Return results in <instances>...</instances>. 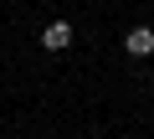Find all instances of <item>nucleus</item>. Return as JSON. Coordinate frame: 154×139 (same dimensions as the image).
Segmentation results:
<instances>
[{
  "label": "nucleus",
  "instance_id": "f03ea898",
  "mask_svg": "<svg viewBox=\"0 0 154 139\" xmlns=\"http://www.w3.org/2000/svg\"><path fill=\"white\" fill-rule=\"evenodd\" d=\"M123 52H128V57H149V52H154V31H149V26H134V31L123 36Z\"/></svg>",
  "mask_w": 154,
  "mask_h": 139
},
{
  "label": "nucleus",
  "instance_id": "f257e3e1",
  "mask_svg": "<svg viewBox=\"0 0 154 139\" xmlns=\"http://www.w3.org/2000/svg\"><path fill=\"white\" fill-rule=\"evenodd\" d=\"M41 46H46V52H67V46H72V26H67V21H51V26L41 31Z\"/></svg>",
  "mask_w": 154,
  "mask_h": 139
}]
</instances>
